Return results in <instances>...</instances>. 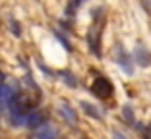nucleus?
I'll use <instances>...</instances> for the list:
<instances>
[{"label":"nucleus","instance_id":"obj_1","mask_svg":"<svg viewBox=\"0 0 151 139\" xmlns=\"http://www.w3.org/2000/svg\"><path fill=\"white\" fill-rule=\"evenodd\" d=\"M91 93L95 97H99V99H111L112 93H114V87L105 76H97L91 81Z\"/></svg>","mask_w":151,"mask_h":139},{"label":"nucleus","instance_id":"obj_2","mask_svg":"<svg viewBox=\"0 0 151 139\" xmlns=\"http://www.w3.org/2000/svg\"><path fill=\"white\" fill-rule=\"evenodd\" d=\"M101 25H103V18L95 16V25L89 29V35H87L89 50H93L95 56H101Z\"/></svg>","mask_w":151,"mask_h":139},{"label":"nucleus","instance_id":"obj_3","mask_svg":"<svg viewBox=\"0 0 151 139\" xmlns=\"http://www.w3.org/2000/svg\"><path fill=\"white\" fill-rule=\"evenodd\" d=\"M14 97H16V89H14L12 85H8V83H2V85H0V112L10 106Z\"/></svg>","mask_w":151,"mask_h":139},{"label":"nucleus","instance_id":"obj_4","mask_svg":"<svg viewBox=\"0 0 151 139\" xmlns=\"http://www.w3.org/2000/svg\"><path fill=\"white\" fill-rule=\"evenodd\" d=\"M134 60H136V64L142 66V68L151 66V52L147 50V46L136 45V48H134Z\"/></svg>","mask_w":151,"mask_h":139},{"label":"nucleus","instance_id":"obj_5","mask_svg":"<svg viewBox=\"0 0 151 139\" xmlns=\"http://www.w3.org/2000/svg\"><path fill=\"white\" fill-rule=\"evenodd\" d=\"M58 110H60V114L64 116V120H66L70 126H78V114H76V108H72L66 101H60Z\"/></svg>","mask_w":151,"mask_h":139},{"label":"nucleus","instance_id":"obj_6","mask_svg":"<svg viewBox=\"0 0 151 139\" xmlns=\"http://www.w3.org/2000/svg\"><path fill=\"white\" fill-rule=\"evenodd\" d=\"M114 56H116V64H118V66L122 68V70H124L126 73H132V72H134V68L130 66V58H128V54L124 52V48H122L120 45L114 48Z\"/></svg>","mask_w":151,"mask_h":139},{"label":"nucleus","instance_id":"obj_7","mask_svg":"<svg viewBox=\"0 0 151 139\" xmlns=\"http://www.w3.org/2000/svg\"><path fill=\"white\" fill-rule=\"evenodd\" d=\"M43 124H45V116L39 112V110H31V112L25 116V124H23V126L31 128V130H39Z\"/></svg>","mask_w":151,"mask_h":139},{"label":"nucleus","instance_id":"obj_8","mask_svg":"<svg viewBox=\"0 0 151 139\" xmlns=\"http://www.w3.org/2000/svg\"><path fill=\"white\" fill-rule=\"evenodd\" d=\"M80 106L83 108V112L87 114V116L95 118V120H101V118H103V114H101V112L97 110V106H95V104L87 103V101H81V103H80Z\"/></svg>","mask_w":151,"mask_h":139},{"label":"nucleus","instance_id":"obj_9","mask_svg":"<svg viewBox=\"0 0 151 139\" xmlns=\"http://www.w3.org/2000/svg\"><path fill=\"white\" fill-rule=\"evenodd\" d=\"M37 139H56V131H54L52 128H49L47 124H43V126L39 128V135H37Z\"/></svg>","mask_w":151,"mask_h":139},{"label":"nucleus","instance_id":"obj_10","mask_svg":"<svg viewBox=\"0 0 151 139\" xmlns=\"http://www.w3.org/2000/svg\"><path fill=\"white\" fill-rule=\"evenodd\" d=\"M60 77L64 79V83H66V85H70V87H78V79H76V77L72 76L70 72H60Z\"/></svg>","mask_w":151,"mask_h":139},{"label":"nucleus","instance_id":"obj_11","mask_svg":"<svg viewBox=\"0 0 151 139\" xmlns=\"http://www.w3.org/2000/svg\"><path fill=\"white\" fill-rule=\"evenodd\" d=\"M54 37H56V39H58V43H62V46L68 50V52H70V50H72V45H70V41H68L66 37H64V33H60V31H54Z\"/></svg>","mask_w":151,"mask_h":139},{"label":"nucleus","instance_id":"obj_12","mask_svg":"<svg viewBox=\"0 0 151 139\" xmlns=\"http://www.w3.org/2000/svg\"><path fill=\"white\" fill-rule=\"evenodd\" d=\"M122 114H124V118L130 122V124H136V120H134V114H132V108H130L128 104H124V106H122Z\"/></svg>","mask_w":151,"mask_h":139},{"label":"nucleus","instance_id":"obj_13","mask_svg":"<svg viewBox=\"0 0 151 139\" xmlns=\"http://www.w3.org/2000/svg\"><path fill=\"white\" fill-rule=\"evenodd\" d=\"M10 29H12V33H14L16 37L22 35V31H19V23L16 21V19H10Z\"/></svg>","mask_w":151,"mask_h":139},{"label":"nucleus","instance_id":"obj_14","mask_svg":"<svg viewBox=\"0 0 151 139\" xmlns=\"http://www.w3.org/2000/svg\"><path fill=\"white\" fill-rule=\"evenodd\" d=\"M139 4H142V6H143V8H145V10H147V12H149V14H151V0H139Z\"/></svg>","mask_w":151,"mask_h":139},{"label":"nucleus","instance_id":"obj_15","mask_svg":"<svg viewBox=\"0 0 151 139\" xmlns=\"http://www.w3.org/2000/svg\"><path fill=\"white\" fill-rule=\"evenodd\" d=\"M112 135H114V139H126V135H122L120 131H114Z\"/></svg>","mask_w":151,"mask_h":139},{"label":"nucleus","instance_id":"obj_16","mask_svg":"<svg viewBox=\"0 0 151 139\" xmlns=\"http://www.w3.org/2000/svg\"><path fill=\"white\" fill-rule=\"evenodd\" d=\"M2 83H4V76H2V73H0V85H2Z\"/></svg>","mask_w":151,"mask_h":139}]
</instances>
